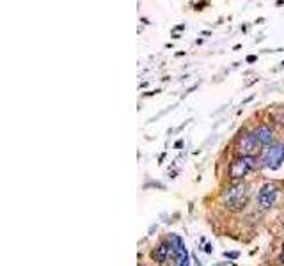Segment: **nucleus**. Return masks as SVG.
Listing matches in <instances>:
<instances>
[{
  "label": "nucleus",
  "mask_w": 284,
  "mask_h": 266,
  "mask_svg": "<svg viewBox=\"0 0 284 266\" xmlns=\"http://www.w3.org/2000/svg\"><path fill=\"white\" fill-rule=\"evenodd\" d=\"M222 199L231 209L244 208V204L247 202V185L245 183H233L224 190Z\"/></svg>",
  "instance_id": "f257e3e1"
},
{
  "label": "nucleus",
  "mask_w": 284,
  "mask_h": 266,
  "mask_svg": "<svg viewBox=\"0 0 284 266\" xmlns=\"http://www.w3.org/2000/svg\"><path fill=\"white\" fill-rule=\"evenodd\" d=\"M254 165H256L254 156H238V158H235L229 165L231 179H242V177H245L254 168Z\"/></svg>",
  "instance_id": "f03ea898"
},
{
  "label": "nucleus",
  "mask_w": 284,
  "mask_h": 266,
  "mask_svg": "<svg viewBox=\"0 0 284 266\" xmlns=\"http://www.w3.org/2000/svg\"><path fill=\"white\" fill-rule=\"evenodd\" d=\"M266 168H277L284 162V146L283 144H272L265 149L261 158Z\"/></svg>",
  "instance_id": "7ed1b4c3"
},
{
  "label": "nucleus",
  "mask_w": 284,
  "mask_h": 266,
  "mask_svg": "<svg viewBox=\"0 0 284 266\" xmlns=\"http://www.w3.org/2000/svg\"><path fill=\"white\" fill-rule=\"evenodd\" d=\"M277 194H279V188L274 183H266L259 188V194H257V204L261 206L263 209L272 208L277 200Z\"/></svg>",
  "instance_id": "20e7f679"
},
{
  "label": "nucleus",
  "mask_w": 284,
  "mask_h": 266,
  "mask_svg": "<svg viewBox=\"0 0 284 266\" xmlns=\"http://www.w3.org/2000/svg\"><path fill=\"white\" fill-rule=\"evenodd\" d=\"M171 247H173V256L176 259L174 266H188V250L179 236H171Z\"/></svg>",
  "instance_id": "39448f33"
},
{
  "label": "nucleus",
  "mask_w": 284,
  "mask_h": 266,
  "mask_svg": "<svg viewBox=\"0 0 284 266\" xmlns=\"http://www.w3.org/2000/svg\"><path fill=\"white\" fill-rule=\"evenodd\" d=\"M256 146H257V142H256V138H254L252 133H245V135H242L238 140V149H240V153H242V156H250V153H254Z\"/></svg>",
  "instance_id": "423d86ee"
},
{
  "label": "nucleus",
  "mask_w": 284,
  "mask_h": 266,
  "mask_svg": "<svg viewBox=\"0 0 284 266\" xmlns=\"http://www.w3.org/2000/svg\"><path fill=\"white\" fill-rule=\"evenodd\" d=\"M252 135L259 146H272V142H274V133L268 126H257Z\"/></svg>",
  "instance_id": "0eeeda50"
},
{
  "label": "nucleus",
  "mask_w": 284,
  "mask_h": 266,
  "mask_svg": "<svg viewBox=\"0 0 284 266\" xmlns=\"http://www.w3.org/2000/svg\"><path fill=\"white\" fill-rule=\"evenodd\" d=\"M151 256H153V259H155L156 263L164 265L169 257L173 256V247H171V241H164V243H160L158 247L153 250V254H151Z\"/></svg>",
  "instance_id": "6e6552de"
},
{
  "label": "nucleus",
  "mask_w": 284,
  "mask_h": 266,
  "mask_svg": "<svg viewBox=\"0 0 284 266\" xmlns=\"http://www.w3.org/2000/svg\"><path fill=\"white\" fill-rule=\"evenodd\" d=\"M281 259H283V265H284V243H283V254H281Z\"/></svg>",
  "instance_id": "1a4fd4ad"
}]
</instances>
